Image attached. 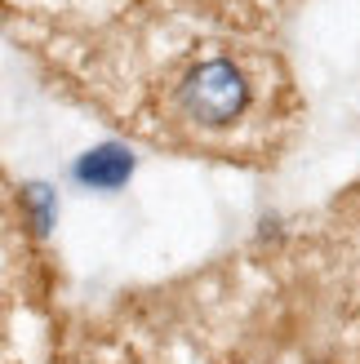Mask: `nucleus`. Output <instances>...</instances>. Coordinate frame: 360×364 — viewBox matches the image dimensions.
Returning a JSON list of instances; mask_svg holds the SVG:
<instances>
[{
  "instance_id": "nucleus-1",
  "label": "nucleus",
  "mask_w": 360,
  "mask_h": 364,
  "mask_svg": "<svg viewBox=\"0 0 360 364\" xmlns=\"http://www.w3.org/2000/svg\"><path fill=\"white\" fill-rule=\"evenodd\" d=\"M178 107L201 124H231L249 107V80L240 67H231L223 58L201 63L178 85Z\"/></svg>"
},
{
  "instance_id": "nucleus-2",
  "label": "nucleus",
  "mask_w": 360,
  "mask_h": 364,
  "mask_svg": "<svg viewBox=\"0 0 360 364\" xmlns=\"http://www.w3.org/2000/svg\"><path fill=\"white\" fill-rule=\"evenodd\" d=\"M129 169H134V160L125 156L120 147H98V151H89L80 165H76V178L89 182V187L112 191V187H120V182L129 178Z\"/></svg>"
}]
</instances>
